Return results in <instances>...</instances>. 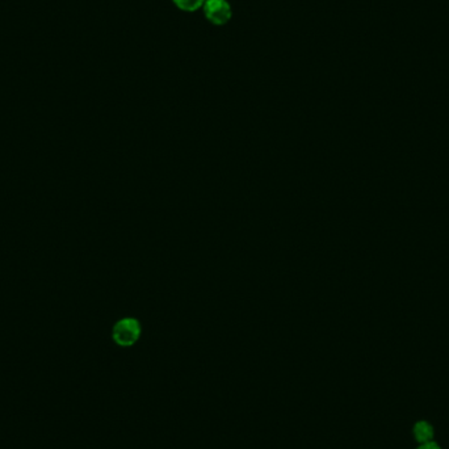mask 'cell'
<instances>
[{
  "label": "cell",
  "instance_id": "277c9868",
  "mask_svg": "<svg viewBox=\"0 0 449 449\" xmlns=\"http://www.w3.org/2000/svg\"><path fill=\"white\" fill-rule=\"evenodd\" d=\"M175 6L184 12H194L204 7L206 0H173Z\"/></svg>",
  "mask_w": 449,
  "mask_h": 449
},
{
  "label": "cell",
  "instance_id": "3957f363",
  "mask_svg": "<svg viewBox=\"0 0 449 449\" xmlns=\"http://www.w3.org/2000/svg\"><path fill=\"white\" fill-rule=\"evenodd\" d=\"M413 435H414V438L418 441L419 444H424V443L434 441L435 431H434L432 424H429V422L419 420L414 424Z\"/></svg>",
  "mask_w": 449,
  "mask_h": 449
},
{
  "label": "cell",
  "instance_id": "6da1fadb",
  "mask_svg": "<svg viewBox=\"0 0 449 449\" xmlns=\"http://www.w3.org/2000/svg\"><path fill=\"white\" fill-rule=\"evenodd\" d=\"M142 334V326L135 318H123L112 328L113 342L120 347H132Z\"/></svg>",
  "mask_w": 449,
  "mask_h": 449
},
{
  "label": "cell",
  "instance_id": "7a4b0ae2",
  "mask_svg": "<svg viewBox=\"0 0 449 449\" xmlns=\"http://www.w3.org/2000/svg\"><path fill=\"white\" fill-rule=\"evenodd\" d=\"M203 8L206 20L218 27L227 24L233 16L232 6L227 0H206Z\"/></svg>",
  "mask_w": 449,
  "mask_h": 449
},
{
  "label": "cell",
  "instance_id": "5b68a950",
  "mask_svg": "<svg viewBox=\"0 0 449 449\" xmlns=\"http://www.w3.org/2000/svg\"><path fill=\"white\" fill-rule=\"evenodd\" d=\"M417 449H441V447L435 441H429V443H424V444H419Z\"/></svg>",
  "mask_w": 449,
  "mask_h": 449
}]
</instances>
